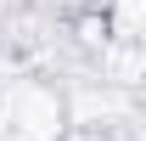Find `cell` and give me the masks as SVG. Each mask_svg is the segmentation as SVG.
<instances>
[{
    "label": "cell",
    "mask_w": 146,
    "mask_h": 141,
    "mask_svg": "<svg viewBox=\"0 0 146 141\" xmlns=\"http://www.w3.org/2000/svg\"><path fill=\"white\" fill-rule=\"evenodd\" d=\"M0 141H62V102L45 85H11L0 107Z\"/></svg>",
    "instance_id": "1"
}]
</instances>
